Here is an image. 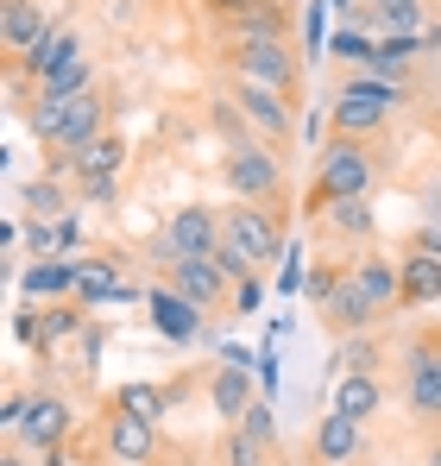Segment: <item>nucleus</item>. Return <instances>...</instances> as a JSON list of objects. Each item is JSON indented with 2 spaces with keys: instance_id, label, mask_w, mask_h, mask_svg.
Masks as SVG:
<instances>
[{
  "instance_id": "1",
  "label": "nucleus",
  "mask_w": 441,
  "mask_h": 466,
  "mask_svg": "<svg viewBox=\"0 0 441 466\" xmlns=\"http://www.w3.org/2000/svg\"><path fill=\"white\" fill-rule=\"evenodd\" d=\"M372 196V152L366 139H328L315 157V189H309V208H334V202H360Z\"/></svg>"
},
{
  "instance_id": "2",
  "label": "nucleus",
  "mask_w": 441,
  "mask_h": 466,
  "mask_svg": "<svg viewBox=\"0 0 441 466\" xmlns=\"http://www.w3.org/2000/svg\"><path fill=\"white\" fill-rule=\"evenodd\" d=\"M404 95L397 88H378L366 76H347L334 88V107H328V120H334V133L341 139H372L385 120H391V107H397Z\"/></svg>"
},
{
  "instance_id": "3",
  "label": "nucleus",
  "mask_w": 441,
  "mask_h": 466,
  "mask_svg": "<svg viewBox=\"0 0 441 466\" xmlns=\"http://www.w3.org/2000/svg\"><path fill=\"white\" fill-rule=\"evenodd\" d=\"M101 133H114V127H108V101H101V88H88V95H76V101H70L64 133L45 146V152H51V177H70V164L88 152Z\"/></svg>"
},
{
  "instance_id": "4",
  "label": "nucleus",
  "mask_w": 441,
  "mask_h": 466,
  "mask_svg": "<svg viewBox=\"0 0 441 466\" xmlns=\"http://www.w3.org/2000/svg\"><path fill=\"white\" fill-rule=\"evenodd\" d=\"M220 233H227L233 246H246L252 265H278V258H284V221H278L265 202H233V208H220Z\"/></svg>"
},
{
  "instance_id": "5",
  "label": "nucleus",
  "mask_w": 441,
  "mask_h": 466,
  "mask_svg": "<svg viewBox=\"0 0 441 466\" xmlns=\"http://www.w3.org/2000/svg\"><path fill=\"white\" fill-rule=\"evenodd\" d=\"M220 170H227L233 202H265V208H272V196L284 189V170H278V157L265 152V146H233Z\"/></svg>"
},
{
  "instance_id": "6",
  "label": "nucleus",
  "mask_w": 441,
  "mask_h": 466,
  "mask_svg": "<svg viewBox=\"0 0 441 466\" xmlns=\"http://www.w3.org/2000/svg\"><path fill=\"white\" fill-rule=\"evenodd\" d=\"M164 284H170L177 297H190L202 315L220 309V303H233V278L220 271L215 258H170V265H164Z\"/></svg>"
},
{
  "instance_id": "7",
  "label": "nucleus",
  "mask_w": 441,
  "mask_h": 466,
  "mask_svg": "<svg viewBox=\"0 0 441 466\" xmlns=\"http://www.w3.org/2000/svg\"><path fill=\"white\" fill-rule=\"evenodd\" d=\"M70 403L57 397V390H32V403H26V422H19V435L13 441H26L32 454H51V448H70Z\"/></svg>"
},
{
  "instance_id": "8",
  "label": "nucleus",
  "mask_w": 441,
  "mask_h": 466,
  "mask_svg": "<svg viewBox=\"0 0 441 466\" xmlns=\"http://www.w3.org/2000/svg\"><path fill=\"white\" fill-rule=\"evenodd\" d=\"M233 107H240L246 127L265 133V139H291V133H296L291 95H278V88H265V82H240V76H233Z\"/></svg>"
},
{
  "instance_id": "9",
  "label": "nucleus",
  "mask_w": 441,
  "mask_h": 466,
  "mask_svg": "<svg viewBox=\"0 0 441 466\" xmlns=\"http://www.w3.org/2000/svg\"><path fill=\"white\" fill-rule=\"evenodd\" d=\"M233 76L291 95L296 82H303V64L291 57V45H233Z\"/></svg>"
},
{
  "instance_id": "10",
  "label": "nucleus",
  "mask_w": 441,
  "mask_h": 466,
  "mask_svg": "<svg viewBox=\"0 0 441 466\" xmlns=\"http://www.w3.org/2000/svg\"><path fill=\"white\" fill-rule=\"evenodd\" d=\"M220 208H177L170 221H164V246H170V258H215L220 252Z\"/></svg>"
},
{
  "instance_id": "11",
  "label": "nucleus",
  "mask_w": 441,
  "mask_h": 466,
  "mask_svg": "<svg viewBox=\"0 0 441 466\" xmlns=\"http://www.w3.org/2000/svg\"><path fill=\"white\" fill-rule=\"evenodd\" d=\"M120 164H127V139H120V133H101V139L70 164V177L82 183V196H88V202H114Z\"/></svg>"
},
{
  "instance_id": "12",
  "label": "nucleus",
  "mask_w": 441,
  "mask_h": 466,
  "mask_svg": "<svg viewBox=\"0 0 441 466\" xmlns=\"http://www.w3.org/2000/svg\"><path fill=\"white\" fill-rule=\"evenodd\" d=\"M347 284L360 290V303H366L372 315L404 309V271H397L385 252H366V258H354V265H347Z\"/></svg>"
},
{
  "instance_id": "13",
  "label": "nucleus",
  "mask_w": 441,
  "mask_h": 466,
  "mask_svg": "<svg viewBox=\"0 0 441 466\" xmlns=\"http://www.w3.org/2000/svg\"><path fill=\"white\" fill-rule=\"evenodd\" d=\"M146 315L158 321V334H164V340H177V347L202 340V309H196L190 297H177L170 284H151V290H146Z\"/></svg>"
},
{
  "instance_id": "14",
  "label": "nucleus",
  "mask_w": 441,
  "mask_h": 466,
  "mask_svg": "<svg viewBox=\"0 0 441 466\" xmlns=\"http://www.w3.org/2000/svg\"><path fill=\"white\" fill-rule=\"evenodd\" d=\"M252 390H259V366H227V360L215 366V379H209V403H215V416L227 422V429L246 422V410L259 403Z\"/></svg>"
},
{
  "instance_id": "15",
  "label": "nucleus",
  "mask_w": 441,
  "mask_h": 466,
  "mask_svg": "<svg viewBox=\"0 0 441 466\" xmlns=\"http://www.w3.org/2000/svg\"><path fill=\"white\" fill-rule=\"evenodd\" d=\"M108 454H114V466H151L158 461V422L114 410L108 416Z\"/></svg>"
},
{
  "instance_id": "16",
  "label": "nucleus",
  "mask_w": 441,
  "mask_h": 466,
  "mask_svg": "<svg viewBox=\"0 0 441 466\" xmlns=\"http://www.w3.org/2000/svg\"><path fill=\"white\" fill-rule=\"evenodd\" d=\"M76 284H82V258H32L26 271H19V290L32 297V303H57V297H76Z\"/></svg>"
},
{
  "instance_id": "17",
  "label": "nucleus",
  "mask_w": 441,
  "mask_h": 466,
  "mask_svg": "<svg viewBox=\"0 0 441 466\" xmlns=\"http://www.w3.org/2000/svg\"><path fill=\"white\" fill-rule=\"evenodd\" d=\"M51 25H57V19L45 13V0H6V13H0V45H6V57L19 64Z\"/></svg>"
},
{
  "instance_id": "18",
  "label": "nucleus",
  "mask_w": 441,
  "mask_h": 466,
  "mask_svg": "<svg viewBox=\"0 0 441 466\" xmlns=\"http://www.w3.org/2000/svg\"><path fill=\"white\" fill-rule=\"evenodd\" d=\"M360 448H366V422H354V416H341V410H328V416L315 422V461L322 466L360 461Z\"/></svg>"
},
{
  "instance_id": "19",
  "label": "nucleus",
  "mask_w": 441,
  "mask_h": 466,
  "mask_svg": "<svg viewBox=\"0 0 441 466\" xmlns=\"http://www.w3.org/2000/svg\"><path fill=\"white\" fill-rule=\"evenodd\" d=\"M76 51H82V38H76L70 25H51V32H45V38H38V45H32L19 64H13V70H19L26 82H38V76H51V70H64Z\"/></svg>"
},
{
  "instance_id": "20",
  "label": "nucleus",
  "mask_w": 441,
  "mask_h": 466,
  "mask_svg": "<svg viewBox=\"0 0 441 466\" xmlns=\"http://www.w3.org/2000/svg\"><path fill=\"white\" fill-rule=\"evenodd\" d=\"M397 271H404V309H429V303H441V258L436 252H404L397 258Z\"/></svg>"
},
{
  "instance_id": "21",
  "label": "nucleus",
  "mask_w": 441,
  "mask_h": 466,
  "mask_svg": "<svg viewBox=\"0 0 441 466\" xmlns=\"http://www.w3.org/2000/svg\"><path fill=\"white\" fill-rule=\"evenodd\" d=\"M334 410L354 416V422H372V416L385 410V385H378L372 372H341V379H334Z\"/></svg>"
},
{
  "instance_id": "22",
  "label": "nucleus",
  "mask_w": 441,
  "mask_h": 466,
  "mask_svg": "<svg viewBox=\"0 0 441 466\" xmlns=\"http://www.w3.org/2000/svg\"><path fill=\"white\" fill-rule=\"evenodd\" d=\"M233 32H240V45H284V32H291V13H284L278 0H252V6L233 19Z\"/></svg>"
},
{
  "instance_id": "23",
  "label": "nucleus",
  "mask_w": 441,
  "mask_h": 466,
  "mask_svg": "<svg viewBox=\"0 0 441 466\" xmlns=\"http://www.w3.org/2000/svg\"><path fill=\"white\" fill-rule=\"evenodd\" d=\"M404 403H410L423 422H441V366L404 360Z\"/></svg>"
},
{
  "instance_id": "24",
  "label": "nucleus",
  "mask_w": 441,
  "mask_h": 466,
  "mask_svg": "<svg viewBox=\"0 0 441 466\" xmlns=\"http://www.w3.org/2000/svg\"><path fill=\"white\" fill-rule=\"evenodd\" d=\"M88 88H95V64L76 51L64 70H51V76L32 82V101H76V95H88Z\"/></svg>"
},
{
  "instance_id": "25",
  "label": "nucleus",
  "mask_w": 441,
  "mask_h": 466,
  "mask_svg": "<svg viewBox=\"0 0 441 466\" xmlns=\"http://www.w3.org/2000/svg\"><path fill=\"white\" fill-rule=\"evenodd\" d=\"M139 290L114 278L108 258H82V284H76V303H133Z\"/></svg>"
},
{
  "instance_id": "26",
  "label": "nucleus",
  "mask_w": 441,
  "mask_h": 466,
  "mask_svg": "<svg viewBox=\"0 0 441 466\" xmlns=\"http://www.w3.org/2000/svg\"><path fill=\"white\" fill-rule=\"evenodd\" d=\"M114 410H127V416H146V422H158L164 410H170V390L146 385V379H133V385L114 390Z\"/></svg>"
},
{
  "instance_id": "27",
  "label": "nucleus",
  "mask_w": 441,
  "mask_h": 466,
  "mask_svg": "<svg viewBox=\"0 0 441 466\" xmlns=\"http://www.w3.org/2000/svg\"><path fill=\"white\" fill-rule=\"evenodd\" d=\"M70 334H88V328H82V315H76L70 303H51L45 321H38V340H32V347H38V353H57Z\"/></svg>"
},
{
  "instance_id": "28",
  "label": "nucleus",
  "mask_w": 441,
  "mask_h": 466,
  "mask_svg": "<svg viewBox=\"0 0 441 466\" xmlns=\"http://www.w3.org/2000/svg\"><path fill=\"white\" fill-rule=\"evenodd\" d=\"M328 228L347 233V239H372V202L360 196V202H334L328 208Z\"/></svg>"
},
{
  "instance_id": "29",
  "label": "nucleus",
  "mask_w": 441,
  "mask_h": 466,
  "mask_svg": "<svg viewBox=\"0 0 441 466\" xmlns=\"http://www.w3.org/2000/svg\"><path fill=\"white\" fill-rule=\"evenodd\" d=\"M26 208L38 215V221H64L70 208H64V189H57V177H38V183H26Z\"/></svg>"
},
{
  "instance_id": "30",
  "label": "nucleus",
  "mask_w": 441,
  "mask_h": 466,
  "mask_svg": "<svg viewBox=\"0 0 441 466\" xmlns=\"http://www.w3.org/2000/svg\"><path fill=\"white\" fill-rule=\"evenodd\" d=\"M354 76L378 82V88H397V95H404V88H410V70H404V64H397V57H385V51H372L366 64H360V70H354Z\"/></svg>"
},
{
  "instance_id": "31",
  "label": "nucleus",
  "mask_w": 441,
  "mask_h": 466,
  "mask_svg": "<svg viewBox=\"0 0 441 466\" xmlns=\"http://www.w3.org/2000/svg\"><path fill=\"white\" fill-rule=\"evenodd\" d=\"M328 51H334V57H341V64H366L372 51H378V38H366V32H360V25H341V32H334V38H328Z\"/></svg>"
},
{
  "instance_id": "32",
  "label": "nucleus",
  "mask_w": 441,
  "mask_h": 466,
  "mask_svg": "<svg viewBox=\"0 0 441 466\" xmlns=\"http://www.w3.org/2000/svg\"><path fill=\"white\" fill-rule=\"evenodd\" d=\"M328 38H334V32H328V0H309V6H303V45H309V57H322Z\"/></svg>"
},
{
  "instance_id": "33",
  "label": "nucleus",
  "mask_w": 441,
  "mask_h": 466,
  "mask_svg": "<svg viewBox=\"0 0 441 466\" xmlns=\"http://www.w3.org/2000/svg\"><path fill=\"white\" fill-rule=\"evenodd\" d=\"M265 454L272 448H259L246 429H227V466H265Z\"/></svg>"
},
{
  "instance_id": "34",
  "label": "nucleus",
  "mask_w": 441,
  "mask_h": 466,
  "mask_svg": "<svg viewBox=\"0 0 441 466\" xmlns=\"http://www.w3.org/2000/svg\"><path fill=\"white\" fill-rule=\"evenodd\" d=\"M233 429H246L259 448H278V422H272V403H252L246 410V422H233Z\"/></svg>"
},
{
  "instance_id": "35",
  "label": "nucleus",
  "mask_w": 441,
  "mask_h": 466,
  "mask_svg": "<svg viewBox=\"0 0 441 466\" xmlns=\"http://www.w3.org/2000/svg\"><path fill=\"white\" fill-rule=\"evenodd\" d=\"M215 265H220V271H227V278H233V284H240V278H252V271H259V265H252V252H246V246H233V239H220Z\"/></svg>"
},
{
  "instance_id": "36",
  "label": "nucleus",
  "mask_w": 441,
  "mask_h": 466,
  "mask_svg": "<svg viewBox=\"0 0 441 466\" xmlns=\"http://www.w3.org/2000/svg\"><path fill=\"white\" fill-rule=\"evenodd\" d=\"M296 290H309V271H303V252L284 246V271H278V297H296Z\"/></svg>"
},
{
  "instance_id": "37",
  "label": "nucleus",
  "mask_w": 441,
  "mask_h": 466,
  "mask_svg": "<svg viewBox=\"0 0 441 466\" xmlns=\"http://www.w3.org/2000/svg\"><path fill=\"white\" fill-rule=\"evenodd\" d=\"M334 366H341V372H372V366H378V353H372L366 334H354V340H347V353H341Z\"/></svg>"
},
{
  "instance_id": "38",
  "label": "nucleus",
  "mask_w": 441,
  "mask_h": 466,
  "mask_svg": "<svg viewBox=\"0 0 441 466\" xmlns=\"http://www.w3.org/2000/svg\"><path fill=\"white\" fill-rule=\"evenodd\" d=\"M259 303H265V284H259V271H252V278H240V284H233V309L252 315Z\"/></svg>"
},
{
  "instance_id": "39",
  "label": "nucleus",
  "mask_w": 441,
  "mask_h": 466,
  "mask_svg": "<svg viewBox=\"0 0 441 466\" xmlns=\"http://www.w3.org/2000/svg\"><path fill=\"white\" fill-rule=\"evenodd\" d=\"M410 360H429V366H441V328H429V334H416V340H410Z\"/></svg>"
},
{
  "instance_id": "40",
  "label": "nucleus",
  "mask_w": 441,
  "mask_h": 466,
  "mask_svg": "<svg viewBox=\"0 0 441 466\" xmlns=\"http://www.w3.org/2000/svg\"><path fill=\"white\" fill-rule=\"evenodd\" d=\"M0 466H32V461H26V454H6V461H0Z\"/></svg>"
},
{
  "instance_id": "41",
  "label": "nucleus",
  "mask_w": 441,
  "mask_h": 466,
  "mask_svg": "<svg viewBox=\"0 0 441 466\" xmlns=\"http://www.w3.org/2000/svg\"><path fill=\"white\" fill-rule=\"evenodd\" d=\"M429 466H441V448H429Z\"/></svg>"
}]
</instances>
